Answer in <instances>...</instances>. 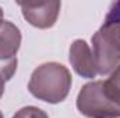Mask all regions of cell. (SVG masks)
Segmentation results:
<instances>
[{
    "mask_svg": "<svg viewBox=\"0 0 120 118\" xmlns=\"http://www.w3.org/2000/svg\"><path fill=\"white\" fill-rule=\"evenodd\" d=\"M71 74L59 62H45L36 67L28 82L30 93L38 100L57 104L63 101L71 89Z\"/></svg>",
    "mask_w": 120,
    "mask_h": 118,
    "instance_id": "cell-1",
    "label": "cell"
},
{
    "mask_svg": "<svg viewBox=\"0 0 120 118\" xmlns=\"http://www.w3.org/2000/svg\"><path fill=\"white\" fill-rule=\"evenodd\" d=\"M75 104L77 110L87 118H120V106L108 94L103 81L84 85Z\"/></svg>",
    "mask_w": 120,
    "mask_h": 118,
    "instance_id": "cell-2",
    "label": "cell"
},
{
    "mask_svg": "<svg viewBox=\"0 0 120 118\" xmlns=\"http://www.w3.org/2000/svg\"><path fill=\"white\" fill-rule=\"evenodd\" d=\"M21 46V31L11 21L0 22V75L4 81L17 71V53Z\"/></svg>",
    "mask_w": 120,
    "mask_h": 118,
    "instance_id": "cell-3",
    "label": "cell"
},
{
    "mask_svg": "<svg viewBox=\"0 0 120 118\" xmlns=\"http://www.w3.org/2000/svg\"><path fill=\"white\" fill-rule=\"evenodd\" d=\"M92 56L98 75L112 74L120 64V46L103 29L96 31L91 39Z\"/></svg>",
    "mask_w": 120,
    "mask_h": 118,
    "instance_id": "cell-4",
    "label": "cell"
},
{
    "mask_svg": "<svg viewBox=\"0 0 120 118\" xmlns=\"http://www.w3.org/2000/svg\"><path fill=\"white\" fill-rule=\"evenodd\" d=\"M22 11V17L32 27L39 29L52 28L59 17L60 1H41V3H18Z\"/></svg>",
    "mask_w": 120,
    "mask_h": 118,
    "instance_id": "cell-5",
    "label": "cell"
},
{
    "mask_svg": "<svg viewBox=\"0 0 120 118\" xmlns=\"http://www.w3.org/2000/svg\"><path fill=\"white\" fill-rule=\"evenodd\" d=\"M68 60H70L71 67L80 76L91 79L98 75L92 50L85 40L75 39L71 43L70 52H68Z\"/></svg>",
    "mask_w": 120,
    "mask_h": 118,
    "instance_id": "cell-6",
    "label": "cell"
},
{
    "mask_svg": "<svg viewBox=\"0 0 120 118\" xmlns=\"http://www.w3.org/2000/svg\"><path fill=\"white\" fill-rule=\"evenodd\" d=\"M101 29H103L109 36H112L115 42L120 46V0L110 4Z\"/></svg>",
    "mask_w": 120,
    "mask_h": 118,
    "instance_id": "cell-7",
    "label": "cell"
},
{
    "mask_svg": "<svg viewBox=\"0 0 120 118\" xmlns=\"http://www.w3.org/2000/svg\"><path fill=\"white\" fill-rule=\"evenodd\" d=\"M103 83L108 94L113 99V101H116L120 106V64L110 74V76L106 81H103Z\"/></svg>",
    "mask_w": 120,
    "mask_h": 118,
    "instance_id": "cell-8",
    "label": "cell"
},
{
    "mask_svg": "<svg viewBox=\"0 0 120 118\" xmlns=\"http://www.w3.org/2000/svg\"><path fill=\"white\" fill-rule=\"evenodd\" d=\"M11 118H49V117L43 110H41L35 106H27V107L20 108Z\"/></svg>",
    "mask_w": 120,
    "mask_h": 118,
    "instance_id": "cell-9",
    "label": "cell"
},
{
    "mask_svg": "<svg viewBox=\"0 0 120 118\" xmlns=\"http://www.w3.org/2000/svg\"><path fill=\"white\" fill-rule=\"evenodd\" d=\"M4 89H6V81H4V78L0 75V99H1V96H3V93H4Z\"/></svg>",
    "mask_w": 120,
    "mask_h": 118,
    "instance_id": "cell-10",
    "label": "cell"
},
{
    "mask_svg": "<svg viewBox=\"0 0 120 118\" xmlns=\"http://www.w3.org/2000/svg\"><path fill=\"white\" fill-rule=\"evenodd\" d=\"M3 21V10H1V7H0V22Z\"/></svg>",
    "mask_w": 120,
    "mask_h": 118,
    "instance_id": "cell-11",
    "label": "cell"
},
{
    "mask_svg": "<svg viewBox=\"0 0 120 118\" xmlns=\"http://www.w3.org/2000/svg\"><path fill=\"white\" fill-rule=\"evenodd\" d=\"M0 118H3V114H1V111H0Z\"/></svg>",
    "mask_w": 120,
    "mask_h": 118,
    "instance_id": "cell-12",
    "label": "cell"
}]
</instances>
